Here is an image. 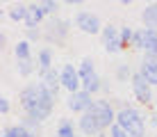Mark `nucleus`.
Returning <instances> with one entry per match:
<instances>
[{
	"instance_id": "obj_1",
	"label": "nucleus",
	"mask_w": 157,
	"mask_h": 137,
	"mask_svg": "<svg viewBox=\"0 0 157 137\" xmlns=\"http://www.w3.org/2000/svg\"><path fill=\"white\" fill-rule=\"evenodd\" d=\"M57 98L41 85V82H32V85L23 87L18 94V103L23 107L25 117L34 119V121H46L48 117L52 114V107H55Z\"/></svg>"
},
{
	"instance_id": "obj_2",
	"label": "nucleus",
	"mask_w": 157,
	"mask_h": 137,
	"mask_svg": "<svg viewBox=\"0 0 157 137\" xmlns=\"http://www.w3.org/2000/svg\"><path fill=\"white\" fill-rule=\"evenodd\" d=\"M116 123L123 130H128L130 137H146V123L144 114L137 107H121L116 110Z\"/></svg>"
},
{
	"instance_id": "obj_3",
	"label": "nucleus",
	"mask_w": 157,
	"mask_h": 137,
	"mask_svg": "<svg viewBox=\"0 0 157 137\" xmlns=\"http://www.w3.org/2000/svg\"><path fill=\"white\" fill-rule=\"evenodd\" d=\"M130 85H132V91H134V96H137V101L141 103V105H153V85H150L139 71H134Z\"/></svg>"
},
{
	"instance_id": "obj_4",
	"label": "nucleus",
	"mask_w": 157,
	"mask_h": 137,
	"mask_svg": "<svg viewBox=\"0 0 157 137\" xmlns=\"http://www.w3.org/2000/svg\"><path fill=\"white\" fill-rule=\"evenodd\" d=\"M100 37H102V46H105V50L107 53H121L123 48V39H121V27H116V25H102V32H100Z\"/></svg>"
},
{
	"instance_id": "obj_5",
	"label": "nucleus",
	"mask_w": 157,
	"mask_h": 137,
	"mask_svg": "<svg viewBox=\"0 0 157 137\" xmlns=\"http://www.w3.org/2000/svg\"><path fill=\"white\" fill-rule=\"evenodd\" d=\"M59 80H62V89H66L68 94L82 91V78L73 64H64V69L59 71Z\"/></svg>"
},
{
	"instance_id": "obj_6",
	"label": "nucleus",
	"mask_w": 157,
	"mask_h": 137,
	"mask_svg": "<svg viewBox=\"0 0 157 137\" xmlns=\"http://www.w3.org/2000/svg\"><path fill=\"white\" fill-rule=\"evenodd\" d=\"M91 112L96 114V119L100 121V126H102L105 130H109L112 126L116 123V110L112 107L109 101H96L94 107H91Z\"/></svg>"
},
{
	"instance_id": "obj_7",
	"label": "nucleus",
	"mask_w": 157,
	"mask_h": 137,
	"mask_svg": "<svg viewBox=\"0 0 157 137\" xmlns=\"http://www.w3.org/2000/svg\"><path fill=\"white\" fill-rule=\"evenodd\" d=\"M75 27L84 34H100L102 32V25H100V18L91 12H78L75 16Z\"/></svg>"
},
{
	"instance_id": "obj_8",
	"label": "nucleus",
	"mask_w": 157,
	"mask_h": 137,
	"mask_svg": "<svg viewBox=\"0 0 157 137\" xmlns=\"http://www.w3.org/2000/svg\"><path fill=\"white\" fill-rule=\"evenodd\" d=\"M94 96L91 94H86V91H75V94H68L66 98V107L71 110V112H80V114H84V112H89L91 107H94Z\"/></svg>"
},
{
	"instance_id": "obj_9",
	"label": "nucleus",
	"mask_w": 157,
	"mask_h": 137,
	"mask_svg": "<svg viewBox=\"0 0 157 137\" xmlns=\"http://www.w3.org/2000/svg\"><path fill=\"white\" fill-rule=\"evenodd\" d=\"M68 27H71V21L57 18V16H55V18L48 23L46 39H48V41H55V43H62L64 39H66V34H68Z\"/></svg>"
},
{
	"instance_id": "obj_10",
	"label": "nucleus",
	"mask_w": 157,
	"mask_h": 137,
	"mask_svg": "<svg viewBox=\"0 0 157 137\" xmlns=\"http://www.w3.org/2000/svg\"><path fill=\"white\" fill-rule=\"evenodd\" d=\"M78 128H80V133L86 135V137H98L100 133H105V128L100 126V121L96 119V114L91 112H84L82 117H80V121H78Z\"/></svg>"
},
{
	"instance_id": "obj_11",
	"label": "nucleus",
	"mask_w": 157,
	"mask_h": 137,
	"mask_svg": "<svg viewBox=\"0 0 157 137\" xmlns=\"http://www.w3.org/2000/svg\"><path fill=\"white\" fill-rule=\"evenodd\" d=\"M139 73H141L153 87H157V57H155V55H144L141 66H139Z\"/></svg>"
},
{
	"instance_id": "obj_12",
	"label": "nucleus",
	"mask_w": 157,
	"mask_h": 137,
	"mask_svg": "<svg viewBox=\"0 0 157 137\" xmlns=\"http://www.w3.org/2000/svg\"><path fill=\"white\" fill-rule=\"evenodd\" d=\"M39 82L43 87H46L48 91H50L52 96H59V89H62V80H59V73L55 69H50V71H46V73H39Z\"/></svg>"
},
{
	"instance_id": "obj_13",
	"label": "nucleus",
	"mask_w": 157,
	"mask_h": 137,
	"mask_svg": "<svg viewBox=\"0 0 157 137\" xmlns=\"http://www.w3.org/2000/svg\"><path fill=\"white\" fill-rule=\"evenodd\" d=\"M43 21H46V12H43L41 2H30L28 18H25V25H28V30H34V27H39Z\"/></svg>"
},
{
	"instance_id": "obj_14",
	"label": "nucleus",
	"mask_w": 157,
	"mask_h": 137,
	"mask_svg": "<svg viewBox=\"0 0 157 137\" xmlns=\"http://www.w3.org/2000/svg\"><path fill=\"white\" fill-rule=\"evenodd\" d=\"M144 30V55H155L157 57V30L141 27Z\"/></svg>"
},
{
	"instance_id": "obj_15",
	"label": "nucleus",
	"mask_w": 157,
	"mask_h": 137,
	"mask_svg": "<svg viewBox=\"0 0 157 137\" xmlns=\"http://www.w3.org/2000/svg\"><path fill=\"white\" fill-rule=\"evenodd\" d=\"M141 21L146 27L150 30H157V2H148L141 12Z\"/></svg>"
},
{
	"instance_id": "obj_16",
	"label": "nucleus",
	"mask_w": 157,
	"mask_h": 137,
	"mask_svg": "<svg viewBox=\"0 0 157 137\" xmlns=\"http://www.w3.org/2000/svg\"><path fill=\"white\" fill-rule=\"evenodd\" d=\"M82 89L86 91V94H98V91H102L105 89V85H102V78L98 73H94V75H89V78H84L82 80Z\"/></svg>"
},
{
	"instance_id": "obj_17",
	"label": "nucleus",
	"mask_w": 157,
	"mask_h": 137,
	"mask_svg": "<svg viewBox=\"0 0 157 137\" xmlns=\"http://www.w3.org/2000/svg\"><path fill=\"white\" fill-rule=\"evenodd\" d=\"M36 66H39V73H46V71L52 69V50L50 48H41L39 55H36Z\"/></svg>"
},
{
	"instance_id": "obj_18",
	"label": "nucleus",
	"mask_w": 157,
	"mask_h": 137,
	"mask_svg": "<svg viewBox=\"0 0 157 137\" xmlns=\"http://www.w3.org/2000/svg\"><path fill=\"white\" fill-rule=\"evenodd\" d=\"M28 9H30V5H25V2H16L9 7V18L14 21V23H25V18H28Z\"/></svg>"
},
{
	"instance_id": "obj_19",
	"label": "nucleus",
	"mask_w": 157,
	"mask_h": 137,
	"mask_svg": "<svg viewBox=\"0 0 157 137\" xmlns=\"http://www.w3.org/2000/svg\"><path fill=\"white\" fill-rule=\"evenodd\" d=\"M14 55L18 62H23V59H32V46L28 39H21L18 43L14 46Z\"/></svg>"
},
{
	"instance_id": "obj_20",
	"label": "nucleus",
	"mask_w": 157,
	"mask_h": 137,
	"mask_svg": "<svg viewBox=\"0 0 157 137\" xmlns=\"http://www.w3.org/2000/svg\"><path fill=\"white\" fill-rule=\"evenodd\" d=\"M55 137H78V133H75V126H73L71 121H68V119H64V121H59Z\"/></svg>"
},
{
	"instance_id": "obj_21",
	"label": "nucleus",
	"mask_w": 157,
	"mask_h": 137,
	"mask_svg": "<svg viewBox=\"0 0 157 137\" xmlns=\"http://www.w3.org/2000/svg\"><path fill=\"white\" fill-rule=\"evenodd\" d=\"M78 73H80V78H89V75H94L96 73V69H94V59H89V57H84L82 62H80V66H78Z\"/></svg>"
},
{
	"instance_id": "obj_22",
	"label": "nucleus",
	"mask_w": 157,
	"mask_h": 137,
	"mask_svg": "<svg viewBox=\"0 0 157 137\" xmlns=\"http://www.w3.org/2000/svg\"><path fill=\"white\" fill-rule=\"evenodd\" d=\"M34 59H23V62H18V73L23 75V78H28L32 75V71H34Z\"/></svg>"
},
{
	"instance_id": "obj_23",
	"label": "nucleus",
	"mask_w": 157,
	"mask_h": 137,
	"mask_svg": "<svg viewBox=\"0 0 157 137\" xmlns=\"http://www.w3.org/2000/svg\"><path fill=\"white\" fill-rule=\"evenodd\" d=\"M132 71H130L128 64H118V69H116V78L121 80V82H128V80H132Z\"/></svg>"
},
{
	"instance_id": "obj_24",
	"label": "nucleus",
	"mask_w": 157,
	"mask_h": 137,
	"mask_svg": "<svg viewBox=\"0 0 157 137\" xmlns=\"http://www.w3.org/2000/svg\"><path fill=\"white\" fill-rule=\"evenodd\" d=\"M41 7H43V12H46V16H55L57 9H59V2L57 0H43Z\"/></svg>"
},
{
	"instance_id": "obj_25",
	"label": "nucleus",
	"mask_w": 157,
	"mask_h": 137,
	"mask_svg": "<svg viewBox=\"0 0 157 137\" xmlns=\"http://www.w3.org/2000/svg\"><path fill=\"white\" fill-rule=\"evenodd\" d=\"M121 39H123V46H132V39H134V30L132 27H128V25H123L121 27Z\"/></svg>"
},
{
	"instance_id": "obj_26",
	"label": "nucleus",
	"mask_w": 157,
	"mask_h": 137,
	"mask_svg": "<svg viewBox=\"0 0 157 137\" xmlns=\"http://www.w3.org/2000/svg\"><path fill=\"white\" fill-rule=\"evenodd\" d=\"M21 126H23V128H28V130H32V133H41V123L34 121V119H30V117H23Z\"/></svg>"
},
{
	"instance_id": "obj_27",
	"label": "nucleus",
	"mask_w": 157,
	"mask_h": 137,
	"mask_svg": "<svg viewBox=\"0 0 157 137\" xmlns=\"http://www.w3.org/2000/svg\"><path fill=\"white\" fill-rule=\"evenodd\" d=\"M14 128V135L16 137H39V133H32V130H28V128H23V126H12Z\"/></svg>"
},
{
	"instance_id": "obj_28",
	"label": "nucleus",
	"mask_w": 157,
	"mask_h": 137,
	"mask_svg": "<svg viewBox=\"0 0 157 137\" xmlns=\"http://www.w3.org/2000/svg\"><path fill=\"white\" fill-rule=\"evenodd\" d=\"M132 48H134V50H144V30H134Z\"/></svg>"
},
{
	"instance_id": "obj_29",
	"label": "nucleus",
	"mask_w": 157,
	"mask_h": 137,
	"mask_svg": "<svg viewBox=\"0 0 157 137\" xmlns=\"http://www.w3.org/2000/svg\"><path fill=\"white\" fill-rule=\"evenodd\" d=\"M109 137H130V135H128V130H123L118 123H114L109 128Z\"/></svg>"
},
{
	"instance_id": "obj_30",
	"label": "nucleus",
	"mask_w": 157,
	"mask_h": 137,
	"mask_svg": "<svg viewBox=\"0 0 157 137\" xmlns=\"http://www.w3.org/2000/svg\"><path fill=\"white\" fill-rule=\"evenodd\" d=\"M25 39H28L30 43H32V41H39V39H41V32L36 30V27H34V30H28V27H25Z\"/></svg>"
},
{
	"instance_id": "obj_31",
	"label": "nucleus",
	"mask_w": 157,
	"mask_h": 137,
	"mask_svg": "<svg viewBox=\"0 0 157 137\" xmlns=\"http://www.w3.org/2000/svg\"><path fill=\"white\" fill-rule=\"evenodd\" d=\"M0 114H9V98L7 96L0 98Z\"/></svg>"
},
{
	"instance_id": "obj_32",
	"label": "nucleus",
	"mask_w": 157,
	"mask_h": 137,
	"mask_svg": "<svg viewBox=\"0 0 157 137\" xmlns=\"http://www.w3.org/2000/svg\"><path fill=\"white\" fill-rule=\"evenodd\" d=\"M2 137H16V135H14V128H12V126H7V128L2 130Z\"/></svg>"
},
{
	"instance_id": "obj_33",
	"label": "nucleus",
	"mask_w": 157,
	"mask_h": 137,
	"mask_svg": "<svg viewBox=\"0 0 157 137\" xmlns=\"http://www.w3.org/2000/svg\"><path fill=\"white\" fill-rule=\"evenodd\" d=\"M5 46H7V34L2 32V34H0V48H5Z\"/></svg>"
},
{
	"instance_id": "obj_34",
	"label": "nucleus",
	"mask_w": 157,
	"mask_h": 137,
	"mask_svg": "<svg viewBox=\"0 0 157 137\" xmlns=\"http://www.w3.org/2000/svg\"><path fill=\"white\" fill-rule=\"evenodd\" d=\"M66 5H68V7H78L80 0H66Z\"/></svg>"
},
{
	"instance_id": "obj_35",
	"label": "nucleus",
	"mask_w": 157,
	"mask_h": 137,
	"mask_svg": "<svg viewBox=\"0 0 157 137\" xmlns=\"http://www.w3.org/2000/svg\"><path fill=\"white\" fill-rule=\"evenodd\" d=\"M153 126H155V128H157V110H155V112H153Z\"/></svg>"
},
{
	"instance_id": "obj_36",
	"label": "nucleus",
	"mask_w": 157,
	"mask_h": 137,
	"mask_svg": "<svg viewBox=\"0 0 157 137\" xmlns=\"http://www.w3.org/2000/svg\"><path fill=\"white\" fill-rule=\"evenodd\" d=\"M98 137H109V135H107V133H100V135H98Z\"/></svg>"
}]
</instances>
